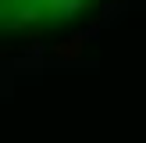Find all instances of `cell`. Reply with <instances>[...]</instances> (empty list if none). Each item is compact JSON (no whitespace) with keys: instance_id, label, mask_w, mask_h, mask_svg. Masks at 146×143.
<instances>
[{"instance_id":"obj_1","label":"cell","mask_w":146,"mask_h":143,"mask_svg":"<svg viewBox=\"0 0 146 143\" xmlns=\"http://www.w3.org/2000/svg\"><path fill=\"white\" fill-rule=\"evenodd\" d=\"M82 50H86L82 39H64V43H57V47H54V57H61V61H75Z\"/></svg>"},{"instance_id":"obj_2","label":"cell","mask_w":146,"mask_h":143,"mask_svg":"<svg viewBox=\"0 0 146 143\" xmlns=\"http://www.w3.org/2000/svg\"><path fill=\"white\" fill-rule=\"evenodd\" d=\"M118 4H121V0H118Z\"/></svg>"}]
</instances>
